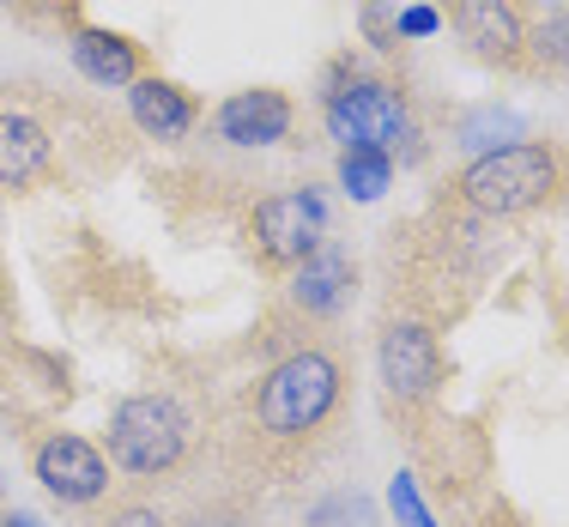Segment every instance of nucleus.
<instances>
[{
	"label": "nucleus",
	"mask_w": 569,
	"mask_h": 527,
	"mask_svg": "<svg viewBox=\"0 0 569 527\" xmlns=\"http://www.w3.org/2000/svg\"><path fill=\"white\" fill-rule=\"evenodd\" d=\"M333 407H340V364L316 346L279 358L254 388V425L267 437H309L333 418Z\"/></svg>",
	"instance_id": "obj_1"
},
{
	"label": "nucleus",
	"mask_w": 569,
	"mask_h": 527,
	"mask_svg": "<svg viewBox=\"0 0 569 527\" xmlns=\"http://www.w3.org/2000/svg\"><path fill=\"white\" fill-rule=\"evenodd\" d=\"M460 200L472 212H491V219H515V212H533L539 200L558 188V158L533 140H509L479 152L467 170H460Z\"/></svg>",
	"instance_id": "obj_2"
},
{
	"label": "nucleus",
	"mask_w": 569,
	"mask_h": 527,
	"mask_svg": "<svg viewBox=\"0 0 569 527\" xmlns=\"http://www.w3.org/2000/svg\"><path fill=\"white\" fill-rule=\"evenodd\" d=\"M188 455V412L170 395H133L110 412V461L133 479H158V473L182 467Z\"/></svg>",
	"instance_id": "obj_3"
},
{
	"label": "nucleus",
	"mask_w": 569,
	"mask_h": 527,
	"mask_svg": "<svg viewBox=\"0 0 569 527\" xmlns=\"http://www.w3.org/2000/svg\"><path fill=\"white\" fill-rule=\"evenodd\" d=\"M328 133L340 140V152H382L395 158L406 140L418 133L412 103L400 98L388 79H346L328 91Z\"/></svg>",
	"instance_id": "obj_4"
},
{
	"label": "nucleus",
	"mask_w": 569,
	"mask_h": 527,
	"mask_svg": "<svg viewBox=\"0 0 569 527\" xmlns=\"http://www.w3.org/2000/svg\"><path fill=\"white\" fill-rule=\"evenodd\" d=\"M31 473L67 509H86V504H103V497H110V455H103L98 443L73 437V430H56V437L37 443Z\"/></svg>",
	"instance_id": "obj_5"
},
{
	"label": "nucleus",
	"mask_w": 569,
	"mask_h": 527,
	"mask_svg": "<svg viewBox=\"0 0 569 527\" xmlns=\"http://www.w3.org/2000/svg\"><path fill=\"white\" fill-rule=\"evenodd\" d=\"M321 242H328V200L309 195V188H291V195H273L254 207V249L273 267H297Z\"/></svg>",
	"instance_id": "obj_6"
},
{
	"label": "nucleus",
	"mask_w": 569,
	"mask_h": 527,
	"mask_svg": "<svg viewBox=\"0 0 569 527\" xmlns=\"http://www.w3.org/2000/svg\"><path fill=\"white\" fill-rule=\"evenodd\" d=\"M376 376L400 407H418L442 388V346L425 321H388L376 346Z\"/></svg>",
	"instance_id": "obj_7"
},
{
	"label": "nucleus",
	"mask_w": 569,
	"mask_h": 527,
	"mask_svg": "<svg viewBox=\"0 0 569 527\" xmlns=\"http://www.w3.org/2000/svg\"><path fill=\"white\" fill-rule=\"evenodd\" d=\"M291 98L273 86H254V91H230L219 103V116H212V128H219L224 146H242V152H261V146H279L284 133H291Z\"/></svg>",
	"instance_id": "obj_8"
},
{
	"label": "nucleus",
	"mask_w": 569,
	"mask_h": 527,
	"mask_svg": "<svg viewBox=\"0 0 569 527\" xmlns=\"http://www.w3.org/2000/svg\"><path fill=\"white\" fill-rule=\"evenodd\" d=\"M351 286H358V267H351V255L340 242H321L316 255H303V261L291 267V304L303 309V316H333L351 297Z\"/></svg>",
	"instance_id": "obj_9"
},
{
	"label": "nucleus",
	"mask_w": 569,
	"mask_h": 527,
	"mask_svg": "<svg viewBox=\"0 0 569 527\" xmlns=\"http://www.w3.org/2000/svg\"><path fill=\"white\" fill-rule=\"evenodd\" d=\"M455 31L485 61H515L527 49V24L509 0H455Z\"/></svg>",
	"instance_id": "obj_10"
},
{
	"label": "nucleus",
	"mask_w": 569,
	"mask_h": 527,
	"mask_svg": "<svg viewBox=\"0 0 569 527\" xmlns=\"http://www.w3.org/2000/svg\"><path fill=\"white\" fill-rule=\"evenodd\" d=\"M56 158V140L37 116L24 110H0V188H31Z\"/></svg>",
	"instance_id": "obj_11"
},
{
	"label": "nucleus",
	"mask_w": 569,
	"mask_h": 527,
	"mask_svg": "<svg viewBox=\"0 0 569 527\" xmlns=\"http://www.w3.org/2000/svg\"><path fill=\"white\" fill-rule=\"evenodd\" d=\"M128 116H133V128H140L146 140H182L200 110H194V98H188L182 86H170V79H133L128 86Z\"/></svg>",
	"instance_id": "obj_12"
},
{
	"label": "nucleus",
	"mask_w": 569,
	"mask_h": 527,
	"mask_svg": "<svg viewBox=\"0 0 569 527\" xmlns=\"http://www.w3.org/2000/svg\"><path fill=\"white\" fill-rule=\"evenodd\" d=\"M73 61H79V73L98 79V86H133V79H140V49L116 31H79Z\"/></svg>",
	"instance_id": "obj_13"
},
{
	"label": "nucleus",
	"mask_w": 569,
	"mask_h": 527,
	"mask_svg": "<svg viewBox=\"0 0 569 527\" xmlns=\"http://www.w3.org/2000/svg\"><path fill=\"white\" fill-rule=\"evenodd\" d=\"M395 182V158L382 152H340V188L351 200H382Z\"/></svg>",
	"instance_id": "obj_14"
},
{
	"label": "nucleus",
	"mask_w": 569,
	"mask_h": 527,
	"mask_svg": "<svg viewBox=\"0 0 569 527\" xmlns=\"http://www.w3.org/2000/svg\"><path fill=\"white\" fill-rule=\"evenodd\" d=\"M303 527H376V509L363 504L358 491H340V497H328L321 509H309Z\"/></svg>",
	"instance_id": "obj_15"
},
{
	"label": "nucleus",
	"mask_w": 569,
	"mask_h": 527,
	"mask_svg": "<svg viewBox=\"0 0 569 527\" xmlns=\"http://www.w3.org/2000/svg\"><path fill=\"white\" fill-rule=\"evenodd\" d=\"M527 49H533L539 61H551V67H569V12H551V19L527 37Z\"/></svg>",
	"instance_id": "obj_16"
},
{
	"label": "nucleus",
	"mask_w": 569,
	"mask_h": 527,
	"mask_svg": "<svg viewBox=\"0 0 569 527\" xmlns=\"http://www.w3.org/2000/svg\"><path fill=\"white\" fill-rule=\"evenodd\" d=\"M395 516H400V527H430V509L418 504V485H412V473H395Z\"/></svg>",
	"instance_id": "obj_17"
},
{
	"label": "nucleus",
	"mask_w": 569,
	"mask_h": 527,
	"mask_svg": "<svg viewBox=\"0 0 569 527\" xmlns=\"http://www.w3.org/2000/svg\"><path fill=\"white\" fill-rule=\"evenodd\" d=\"M363 31H370L376 49H395L400 43V19L388 12V0H363Z\"/></svg>",
	"instance_id": "obj_18"
},
{
	"label": "nucleus",
	"mask_w": 569,
	"mask_h": 527,
	"mask_svg": "<svg viewBox=\"0 0 569 527\" xmlns=\"http://www.w3.org/2000/svg\"><path fill=\"white\" fill-rule=\"evenodd\" d=\"M103 527H170V521L158 516L152 504H121V509H116V516L103 521Z\"/></svg>",
	"instance_id": "obj_19"
},
{
	"label": "nucleus",
	"mask_w": 569,
	"mask_h": 527,
	"mask_svg": "<svg viewBox=\"0 0 569 527\" xmlns=\"http://www.w3.org/2000/svg\"><path fill=\"white\" fill-rule=\"evenodd\" d=\"M425 31H437V12H430V7L400 12V37H425Z\"/></svg>",
	"instance_id": "obj_20"
},
{
	"label": "nucleus",
	"mask_w": 569,
	"mask_h": 527,
	"mask_svg": "<svg viewBox=\"0 0 569 527\" xmlns=\"http://www.w3.org/2000/svg\"><path fill=\"white\" fill-rule=\"evenodd\" d=\"M0 527H37V516H24V509H0Z\"/></svg>",
	"instance_id": "obj_21"
},
{
	"label": "nucleus",
	"mask_w": 569,
	"mask_h": 527,
	"mask_svg": "<svg viewBox=\"0 0 569 527\" xmlns=\"http://www.w3.org/2000/svg\"><path fill=\"white\" fill-rule=\"evenodd\" d=\"M194 527H219V521H194Z\"/></svg>",
	"instance_id": "obj_22"
}]
</instances>
